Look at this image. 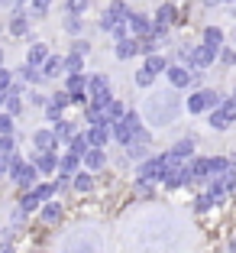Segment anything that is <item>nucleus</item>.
Wrapping results in <instances>:
<instances>
[{"label": "nucleus", "mask_w": 236, "mask_h": 253, "mask_svg": "<svg viewBox=\"0 0 236 253\" xmlns=\"http://www.w3.org/2000/svg\"><path fill=\"white\" fill-rule=\"evenodd\" d=\"M146 114L152 117V124H169V120H175V114H178V97L171 94V91L152 94L149 104H146Z\"/></svg>", "instance_id": "nucleus-1"}]
</instances>
